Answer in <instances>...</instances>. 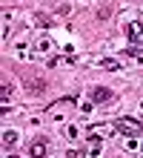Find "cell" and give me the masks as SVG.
I'll use <instances>...</instances> for the list:
<instances>
[{
  "instance_id": "cell-1",
  "label": "cell",
  "mask_w": 143,
  "mask_h": 158,
  "mask_svg": "<svg viewBox=\"0 0 143 158\" xmlns=\"http://www.w3.org/2000/svg\"><path fill=\"white\" fill-rule=\"evenodd\" d=\"M106 101H112V89H106V86L92 89V104H106Z\"/></svg>"
},
{
  "instance_id": "cell-2",
  "label": "cell",
  "mask_w": 143,
  "mask_h": 158,
  "mask_svg": "<svg viewBox=\"0 0 143 158\" xmlns=\"http://www.w3.org/2000/svg\"><path fill=\"white\" fill-rule=\"evenodd\" d=\"M46 152H49V144H46L43 138H37V141L29 147V155L32 158H46Z\"/></svg>"
},
{
  "instance_id": "cell-3",
  "label": "cell",
  "mask_w": 143,
  "mask_h": 158,
  "mask_svg": "<svg viewBox=\"0 0 143 158\" xmlns=\"http://www.w3.org/2000/svg\"><path fill=\"white\" fill-rule=\"evenodd\" d=\"M126 35H129V40H140L143 26H140V23H129V26H126Z\"/></svg>"
},
{
  "instance_id": "cell-4",
  "label": "cell",
  "mask_w": 143,
  "mask_h": 158,
  "mask_svg": "<svg viewBox=\"0 0 143 158\" xmlns=\"http://www.w3.org/2000/svg\"><path fill=\"white\" fill-rule=\"evenodd\" d=\"M12 92H14V86H12V83H3V89H0V104H9Z\"/></svg>"
},
{
  "instance_id": "cell-5",
  "label": "cell",
  "mask_w": 143,
  "mask_h": 158,
  "mask_svg": "<svg viewBox=\"0 0 143 158\" xmlns=\"http://www.w3.org/2000/svg\"><path fill=\"white\" fill-rule=\"evenodd\" d=\"M3 144L6 147H14L17 144V132H14V129H6V132H3Z\"/></svg>"
},
{
  "instance_id": "cell-6",
  "label": "cell",
  "mask_w": 143,
  "mask_h": 158,
  "mask_svg": "<svg viewBox=\"0 0 143 158\" xmlns=\"http://www.w3.org/2000/svg\"><path fill=\"white\" fill-rule=\"evenodd\" d=\"M43 89H46V83H43L40 78H34V83H29V92H34V95H40Z\"/></svg>"
},
{
  "instance_id": "cell-7",
  "label": "cell",
  "mask_w": 143,
  "mask_h": 158,
  "mask_svg": "<svg viewBox=\"0 0 143 158\" xmlns=\"http://www.w3.org/2000/svg\"><path fill=\"white\" fill-rule=\"evenodd\" d=\"M100 66L103 69H120V63L117 60H100Z\"/></svg>"
},
{
  "instance_id": "cell-8",
  "label": "cell",
  "mask_w": 143,
  "mask_h": 158,
  "mask_svg": "<svg viewBox=\"0 0 143 158\" xmlns=\"http://www.w3.org/2000/svg\"><path fill=\"white\" fill-rule=\"evenodd\" d=\"M37 49H40V52H49V40L40 38V40H37Z\"/></svg>"
},
{
  "instance_id": "cell-9",
  "label": "cell",
  "mask_w": 143,
  "mask_h": 158,
  "mask_svg": "<svg viewBox=\"0 0 143 158\" xmlns=\"http://www.w3.org/2000/svg\"><path fill=\"white\" fill-rule=\"evenodd\" d=\"M6 158H20V155H6Z\"/></svg>"
}]
</instances>
